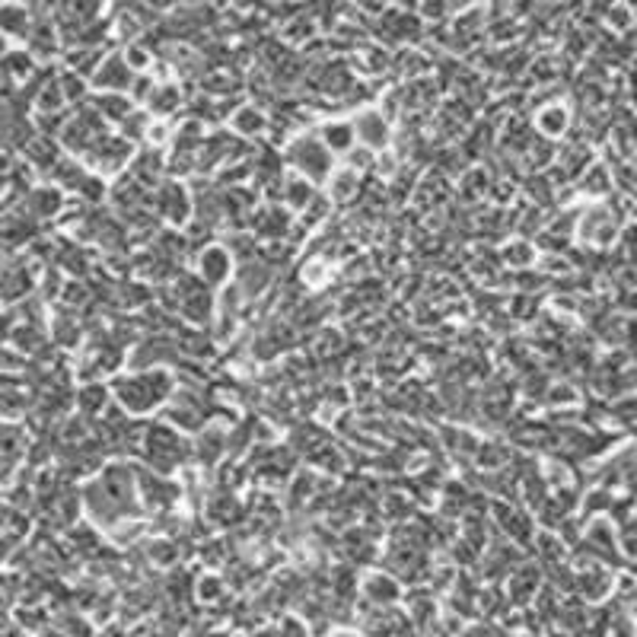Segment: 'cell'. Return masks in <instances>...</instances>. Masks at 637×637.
I'll return each mask as SVG.
<instances>
[{"label":"cell","instance_id":"6da1fadb","mask_svg":"<svg viewBox=\"0 0 637 637\" xmlns=\"http://www.w3.org/2000/svg\"><path fill=\"white\" fill-rule=\"evenodd\" d=\"M207 274H211V277H220V274H223V258H220V255H211V258H207Z\"/></svg>","mask_w":637,"mask_h":637}]
</instances>
